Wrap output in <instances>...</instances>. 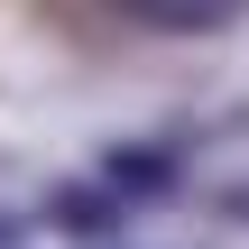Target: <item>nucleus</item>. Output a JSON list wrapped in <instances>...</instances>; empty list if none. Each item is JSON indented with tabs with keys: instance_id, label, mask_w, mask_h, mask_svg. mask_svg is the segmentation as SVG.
<instances>
[{
	"instance_id": "f257e3e1",
	"label": "nucleus",
	"mask_w": 249,
	"mask_h": 249,
	"mask_svg": "<svg viewBox=\"0 0 249 249\" xmlns=\"http://www.w3.org/2000/svg\"><path fill=\"white\" fill-rule=\"evenodd\" d=\"M249 0H120V18L129 28H148V37H213V28H231Z\"/></svg>"
}]
</instances>
